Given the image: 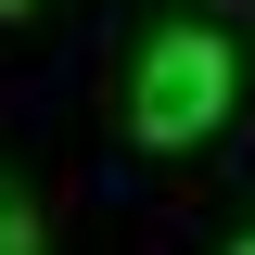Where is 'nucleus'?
<instances>
[{
	"mask_svg": "<svg viewBox=\"0 0 255 255\" xmlns=\"http://www.w3.org/2000/svg\"><path fill=\"white\" fill-rule=\"evenodd\" d=\"M0 13H26V0H0Z\"/></svg>",
	"mask_w": 255,
	"mask_h": 255,
	"instance_id": "3",
	"label": "nucleus"
},
{
	"mask_svg": "<svg viewBox=\"0 0 255 255\" xmlns=\"http://www.w3.org/2000/svg\"><path fill=\"white\" fill-rule=\"evenodd\" d=\"M230 90H243V51L217 26H166L128 77V140L140 153H191L204 128H230Z\"/></svg>",
	"mask_w": 255,
	"mask_h": 255,
	"instance_id": "1",
	"label": "nucleus"
},
{
	"mask_svg": "<svg viewBox=\"0 0 255 255\" xmlns=\"http://www.w3.org/2000/svg\"><path fill=\"white\" fill-rule=\"evenodd\" d=\"M230 255H255V243H230Z\"/></svg>",
	"mask_w": 255,
	"mask_h": 255,
	"instance_id": "4",
	"label": "nucleus"
},
{
	"mask_svg": "<svg viewBox=\"0 0 255 255\" xmlns=\"http://www.w3.org/2000/svg\"><path fill=\"white\" fill-rule=\"evenodd\" d=\"M0 255H38V204H26L13 179H0Z\"/></svg>",
	"mask_w": 255,
	"mask_h": 255,
	"instance_id": "2",
	"label": "nucleus"
}]
</instances>
